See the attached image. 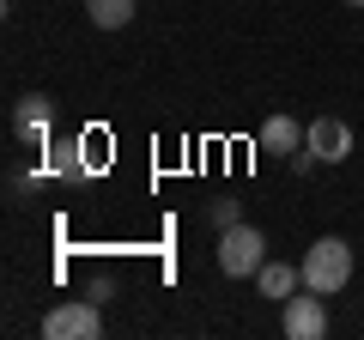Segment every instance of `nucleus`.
I'll return each instance as SVG.
<instances>
[{
  "label": "nucleus",
  "mask_w": 364,
  "mask_h": 340,
  "mask_svg": "<svg viewBox=\"0 0 364 340\" xmlns=\"http://www.w3.org/2000/svg\"><path fill=\"white\" fill-rule=\"evenodd\" d=\"M298 267H304V286H310V292L334 298V292L352 280V243H346V237H316V243L304 249Z\"/></svg>",
  "instance_id": "f257e3e1"
},
{
  "label": "nucleus",
  "mask_w": 364,
  "mask_h": 340,
  "mask_svg": "<svg viewBox=\"0 0 364 340\" xmlns=\"http://www.w3.org/2000/svg\"><path fill=\"white\" fill-rule=\"evenodd\" d=\"M261 262H267V237H261L255 225H231V231H219V274L225 280H255Z\"/></svg>",
  "instance_id": "f03ea898"
},
{
  "label": "nucleus",
  "mask_w": 364,
  "mask_h": 340,
  "mask_svg": "<svg viewBox=\"0 0 364 340\" xmlns=\"http://www.w3.org/2000/svg\"><path fill=\"white\" fill-rule=\"evenodd\" d=\"M97 334H104L97 298H67L43 316V340H97Z\"/></svg>",
  "instance_id": "7ed1b4c3"
},
{
  "label": "nucleus",
  "mask_w": 364,
  "mask_h": 340,
  "mask_svg": "<svg viewBox=\"0 0 364 340\" xmlns=\"http://www.w3.org/2000/svg\"><path fill=\"white\" fill-rule=\"evenodd\" d=\"M279 328H286V340H322L328 334V298L322 292H291L286 304H279Z\"/></svg>",
  "instance_id": "20e7f679"
},
{
  "label": "nucleus",
  "mask_w": 364,
  "mask_h": 340,
  "mask_svg": "<svg viewBox=\"0 0 364 340\" xmlns=\"http://www.w3.org/2000/svg\"><path fill=\"white\" fill-rule=\"evenodd\" d=\"M49 128H55V97L25 92L13 104V140L18 146H43V140H49Z\"/></svg>",
  "instance_id": "39448f33"
},
{
  "label": "nucleus",
  "mask_w": 364,
  "mask_h": 340,
  "mask_svg": "<svg viewBox=\"0 0 364 340\" xmlns=\"http://www.w3.org/2000/svg\"><path fill=\"white\" fill-rule=\"evenodd\" d=\"M304 146L316 152V164H346L352 158V128L340 116H316L310 128H304Z\"/></svg>",
  "instance_id": "423d86ee"
},
{
  "label": "nucleus",
  "mask_w": 364,
  "mask_h": 340,
  "mask_svg": "<svg viewBox=\"0 0 364 340\" xmlns=\"http://www.w3.org/2000/svg\"><path fill=\"white\" fill-rule=\"evenodd\" d=\"M255 152H267V158H291V152H304V128L286 116V110H273V116L261 122V134H255Z\"/></svg>",
  "instance_id": "0eeeda50"
},
{
  "label": "nucleus",
  "mask_w": 364,
  "mask_h": 340,
  "mask_svg": "<svg viewBox=\"0 0 364 340\" xmlns=\"http://www.w3.org/2000/svg\"><path fill=\"white\" fill-rule=\"evenodd\" d=\"M255 286H261V298H273V304H286L291 292L304 286V267H291V262H261Z\"/></svg>",
  "instance_id": "6e6552de"
},
{
  "label": "nucleus",
  "mask_w": 364,
  "mask_h": 340,
  "mask_svg": "<svg viewBox=\"0 0 364 340\" xmlns=\"http://www.w3.org/2000/svg\"><path fill=\"white\" fill-rule=\"evenodd\" d=\"M85 18L97 31H122V25H134V0H85Z\"/></svg>",
  "instance_id": "1a4fd4ad"
},
{
  "label": "nucleus",
  "mask_w": 364,
  "mask_h": 340,
  "mask_svg": "<svg viewBox=\"0 0 364 340\" xmlns=\"http://www.w3.org/2000/svg\"><path fill=\"white\" fill-rule=\"evenodd\" d=\"M207 219L219 225V231H231V225H243V201H231V195H225V201H213V207H207Z\"/></svg>",
  "instance_id": "9d476101"
},
{
  "label": "nucleus",
  "mask_w": 364,
  "mask_h": 340,
  "mask_svg": "<svg viewBox=\"0 0 364 340\" xmlns=\"http://www.w3.org/2000/svg\"><path fill=\"white\" fill-rule=\"evenodd\" d=\"M346 6H364V0H346Z\"/></svg>",
  "instance_id": "9b49d317"
}]
</instances>
